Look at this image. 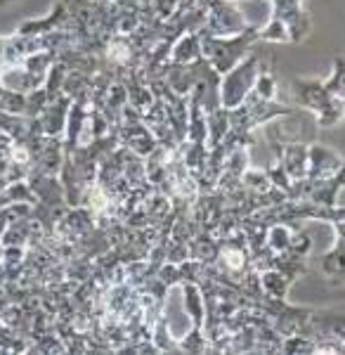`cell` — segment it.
I'll use <instances>...</instances> for the list:
<instances>
[{
	"label": "cell",
	"mask_w": 345,
	"mask_h": 355,
	"mask_svg": "<svg viewBox=\"0 0 345 355\" xmlns=\"http://www.w3.org/2000/svg\"><path fill=\"white\" fill-rule=\"evenodd\" d=\"M253 38H258V28H246L244 33H237L232 41H222V38L211 33V36H204L201 50H204V57L211 62L218 73H225L237 64V60L244 55V48Z\"/></svg>",
	"instance_id": "cell-1"
},
{
	"label": "cell",
	"mask_w": 345,
	"mask_h": 355,
	"mask_svg": "<svg viewBox=\"0 0 345 355\" xmlns=\"http://www.w3.org/2000/svg\"><path fill=\"white\" fill-rule=\"evenodd\" d=\"M215 8L209 17V28L213 36H237L246 31V19L241 17L227 0H213Z\"/></svg>",
	"instance_id": "cell-4"
},
{
	"label": "cell",
	"mask_w": 345,
	"mask_h": 355,
	"mask_svg": "<svg viewBox=\"0 0 345 355\" xmlns=\"http://www.w3.org/2000/svg\"><path fill=\"white\" fill-rule=\"evenodd\" d=\"M258 38H265V41H277V43L291 41L289 24H286L284 19H279V17H272V21L258 31Z\"/></svg>",
	"instance_id": "cell-8"
},
{
	"label": "cell",
	"mask_w": 345,
	"mask_h": 355,
	"mask_svg": "<svg viewBox=\"0 0 345 355\" xmlns=\"http://www.w3.org/2000/svg\"><path fill=\"white\" fill-rule=\"evenodd\" d=\"M201 57H204V50H201V38L197 36V33H187V36H182L170 53L172 64H192V62L201 60Z\"/></svg>",
	"instance_id": "cell-6"
},
{
	"label": "cell",
	"mask_w": 345,
	"mask_h": 355,
	"mask_svg": "<svg viewBox=\"0 0 345 355\" xmlns=\"http://www.w3.org/2000/svg\"><path fill=\"white\" fill-rule=\"evenodd\" d=\"M265 237H267L265 246L272 251V254H286L291 246L293 232L289 225H284V223H274V225L265 232Z\"/></svg>",
	"instance_id": "cell-7"
},
{
	"label": "cell",
	"mask_w": 345,
	"mask_h": 355,
	"mask_svg": "<svg viewBox=\"0 0 345 355\" xmlns=\"http://www.w3.org/2000/svg\"><path fill=\"white\" fill-rule=\"evenodd\" d=\"M343 166V157H338L331 147H324L319 142L308 147V180H326V178L336 175Z\"/></svg>",
	"instance_id": "cell-3"
},
{
	"label": "cell",
	"mask_w": 345,
	"mask_h": 355,
	"mask_svg": "<svg viewBox=\"0 0 345 355\" xmlns=\"http://www.w3.org/2000/svg\"><path fill=\"white\" fill-rule=\"evenodd\" d=\"M333 230H336V239H338V242L345 244V218L333 220Z\"/></svg>",
	"instance_id": "cell-10"
},
{
	"label": "cell",
	"mask_w": 345,
	"mask_h": 355,
	"mask_svg": "<svg viewBox=\"0 0 345 355\" xmlns=\"http://www.w3.org/2000/svg\"><path fill=\"white\" fill-rule=\"evenodd\" d=\"M258 78V62L256 57L244 60L239 67H232L225 81L220 83V107L225 110H237L244 105V100L249 97L253 83Z\"/></svg>",
	"instance_id": "cell-2"
},
{
	"label": "cell",
	"mask_w": 345,
	"mask_h": 355,
	"mask_svg": "<svg viewBox=\"0 0 345 355\" xmlns=\"http://www.w3.org/2000/svg\"><path fill=\"white\" fill-rule=\"evenodd\" d=\"M279 166L286 171V175L296 180L308 178V147L306 145H284L279 150Z\"/></svg>",
	"instance_id": "cell-5"
},
{
	"label": "cell",
	"mask_w": 345,
	"mask_h": 355,
	"mask_svg": "<svg viewBox=\"0 0 345 355\" xmlns=\"http://www.w3.org/2000/svg\"><path fill=\"white\" fill-rule=\"evenodd\" d=\"M253 93L260 97V100H274L277 85H274V76H272V73H258L256 83H253Z\"/></svg>",
	"instance_id": "cell-9"
}]
</instances>
